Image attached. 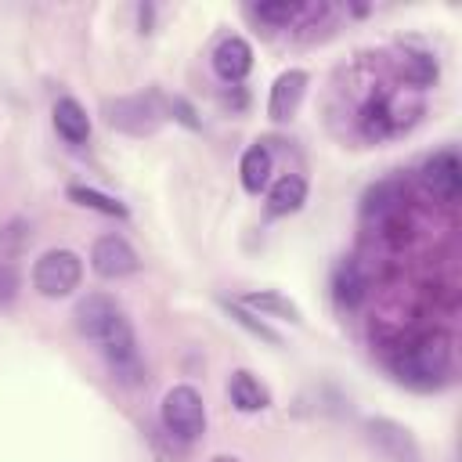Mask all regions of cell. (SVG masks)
Returning a JSON list of instances; mask_svg holds the SVG:
<instances>
[{"instance_id": "6da1fadb", "label": "cell", "mask_w": 462, "mask_h": 462, "mask_svg": "<svg viewBox=\"0 0 462 462\" xmlns=\"http://www.w3.org/2000/svg\"><path fill=\"white\" fill-rule=\"evenodd\" d=\"M448 368H451V343L440 332L411 339L393 357V372L411 386H433L448 375Z\"/></svg>"}, {"instance_id": "7a4b0ae2", "label": "cell", "mask_w": 462, "mask_h": 462, "mask_svg": "<svg viewBox=\"0 0 462 462\" xmlns=\"http://www.w3.org/2000/svg\"><path fill=\"white\" fill-rule=\"evenodd\" d=\"M159 422L173 440H195L206 433V404L195 386H170L159 404Z\"/></svg>"}, {"instance_id": "3957f363", "label": "cell", "mask_w": 462, "mask_h": 462, "mask_svg": "<svg viewBox=\"0 0 462 462\" xmlns=\"http://www.w3.org/2000/svg\"><path fill=\"white\" fill-rule=\"evenodd\" d=\"M83 278V260L72 249H47L36 263H32V289L47 300H61L69 296Z\"/></svg>"}, {"instance_id": "277c9868", "label": "cell", "mask_w": 462, "mask_h": 462, "mask_svg": "<svg viewBox=\"0 0 462 462\" xmlns=\"http://www.w3.org/2000/svg\"><path fill=\"white\" fill-rule=\"evenodd\" d=\"M76 328H79L87 339H94L97 346H105L108 339H116L119 332H126L130 321H126V314L119 310V303H116L112 296L90 292V296H83V300L76 303Z\"/></svg>"}, {"instance_id": "5b68a950", "label": "cell", "mask_w": 462, "mask_h": 462, "mask_svg": "<svg viewBox=\"0 0 462 462\" xmlns=\"http://www.w3.org/2000/svg\"><path fill=\"white\" fill-rule=\"evenodd\" d=\"M108 123L123 134L144 137L162 123V108L155 94H134V97H119L108 105Z\"/></svg>"}, {"instance_id": "8992f818", "label": "cell", "mask_w": 462, "mask_h": 462, "mask_svg": "<svg viewBox=\"0 0 462 462\" xmlns=\"http://www.w3.org/2000/svg\"><path fill=\"white\" fill-rule=\"evenodd\" d=\"M90 267L101 278H126L141 267V260H137L134 245L123 235H101L90 249Z\"/></svg>"}, {"instance_id": "52a82bcc", "label": "cell", "mask_w": 462, "mask_h": 462, "mask_svg": "<svg viewBox=\"0 0 462 462\" xmlns=\"http://www.w3.org/2000/svg\"><path fill=\"white\" fill-rule=\"evenodd\" d=\"M422 184L440 199V202H455L462 191V162L455 155V148H440L422 162Z\"/></svg>"}, {"instance_id": "ba28073f", "label": "cell", "mask_w": 462, "mask_h": 462, "mask_svg": "<svg viewBox=\"0 0 462 462\" xmlns=\"http://www.w3.org/2000/svg\"><path fill=\"white\" fill-rule=\"evenodd\" d=\"M101 350H105V361H108L116 383H123V386H141V383H144V357H141V350H137L134 328H126V332H119L116 339H108Z\"/></svg>"}, {"instance_id": "9c48e42d", "label": "cell", "mask_w": 462, "mask_h": 462, "mask_svg": "<svg viewBox=\"0 0 462 462\" xmlns=\"http://www.w3.org/2000/svg\"><path fill=\"white\" fill-rule=\"evenodd\" d=\"M307 83H310V79H307L303 69H285V72H278V79L271 83L267 116H271L274 123L292 119L296 108H300V101H303V94H307Z\"/></svg>"}, {"instance_id": "30bf717a", "label": "cell", "mask_w": 462, "mask_h": 462, "mask_svg": "<svg viewBox=\"0 0 462 462\" xmlns=\"http://www.w3.org/2000/svg\"><path fill=\"white\" fill-rule=\"evenodd\" d=\"M365 430L383 448V455H390L393 462H419V444L408 426H401L393 419H368Z\"/></svg>"}, {"instance_id": "8fae6325", "label": "cell", "mask_w": 462, "mask_h": 462, "mask_svg": "<svg viewBox=\"0 0 462 462\" xmlns=\"http://www.w3.org/2000/svg\"><path fill=\"white\" fill-rule=\"evenodd\" d=\"M213 72L231 87V83H242L253 69V47L242 40V36H224L217 47H213Z\"/></svg>"}, {"instance_id": "7c38bea8", "label": "cell", "mask_w": 462, "mask_h": 462, "mask_svg": "<svg viewBox=\"0 0 462 462\" xmlns=\"http://www.w3.org/2000/svg\"><path fill=\"white\" fill-rule=\"evenodd\" d=\"M332 296H336V303L346 307V310L361 307V300L368 296V278H365V271H361L357 260H343V263L336 267V274H332Z\"/></svg>"}, {"instance_id": "4fadbf2b", "label": "cell", "mask_w": 462, "mask_h": 462, "mask_svg": "<svg viewBox=\"0 0 462 462\" xmlns=\"http://www.w3.org/2000/svg\"><path fill=\"white\" fill-rule=\"evenodd\" d=\"M227 397H231V404H235L238 411H263V408H271L267 386H263L253 372H245V368L231 372V379H227Z\"/></svg>"}, {"instance_id": "5bb4252c", "label": "cell", "mask_w": 462, "mask_h": 462, "mask_svg": "<svg viewBox=\"0 0 462 462\" xmlns=\"http://www.w3.org/2000/svg\"><path fill=\"white\" fill-rule=\"evenodd\" d=\"M303 202H307V180H303L300 173H282V177L271 184V191H267V213H271V217H289V213H296Z\"/></svg>"}, {"instance_id": "9a60e30c", "label": "cell", "mask_w": 462, "mask_h": 462, "mask_svg": "<svg viewBox=\"0 0 462 462\" xmlns=\"http://www.w3.org/2000/svg\"><path fill=\"white\" fill-rule=\"evenodd\" d=\"M54 130L69 141V144H83L90 137V116L76 97H58L54 105Z\"/></svg>"}, {"instance_id": "2e32d148", "label": "cell", "mask_w": 462, "mask_h": 462, "mask_svg": "<svg viewBox=\"0 0 462 462\" xmlns=\"http://www.w3.org/2000/svg\"><path fill=\"white\" fill-rule=\"evenodd\" d=\"M271 166H274V159H271V152H267V144H249L245 152H242V162H238V177H242V188L249 191V195H260L263 188H267V180H271Z\"/></svg>"}, {"instance_id": "e0dca14e", "label": "cell", "mask_w": 462, "mask_h": 462, "mask_svg": "<svg viewBox=\"0 0 462 462\" xmlns=\"http://www.w3.org/2000/svg\"><path fill=\"white\" fill-rule=\"evenodd\" d=\"M404 184L401 180H379L375 188H368L365 191V202H361V213L368 217V220H386V217H393L397 209H401V202H404Z\"/></svg>"}, {"instance_id": "ac0fdd59", "label": "cell", "mask_w": 462, "mask_h": 462, "mask_svg": "<svg viewBox=\"0 0 462 462\" xmlns=\"http://www.w3.org/2000/svg\"><path fill=\"white\" fill-rule=\"evenodd\" d=\"M397 72L404 76V83H408L411 90H422V87H430V83L437 79V61H433L430 51H411V47H404V51L397 54Z\"/></svg>"}, {"instance_id": "d6986e66", "label": "cell", "mask_w": 462, "mask_h": 462, "mask_svg": "<svg viewBox=\"0 0 462 462\" xmlns=\"http://www.w3.org/2000/svg\"><path fill=\"white\" fill-rule=\"evenodd\" d=\"M238 307H253V310H260V314H274V318L292 321V325H300V321H303L300 307H296L289 296L274 292V289H263V292H245V296L238 300Z\"/></svg>"}, {"instance_id": "ffe728a7", "label": "cell", "mask_w": 462, "mask_h": 462, "mask_svg": "<svg viewBox=\"0 0 462 462\" xmlns=\"http://www.w3.org/2000/svg\"><path fill=\"white\" fill-rule=\"evenodd\" d=\"M69 199H72V202H79V206H87V209H97V213H105V217H126V206H123L119 199H112V195L97 191V188L69 184Z\"/></svg>"}, {"instance_id": "44dd1931", "label": "cell", "mask_w": 462, "mask_h": 462, "mask_svg": "<svg viewBox=\"0 0 462 462\" xmlns=\"http://www.w3.org/2000/svg\"><path fill=\"white\" fill-rule=\"evenodd\" d=\"M253 14L267 25H292L300 18H307V4H296V0H274V4H256Z\"/></svg>"}, {"instance_id": "7402d4cb", "label": "cell", "mask_w": 462, "mask_h": 462, "mask_svg": "<svg viewBox=\"0 0 462 462\" xmlns=\"http://www.w3.org/2000/svg\"><path fill=\"white\" fill-rule=\"evenodd\" d=\"M25 242H29V224H25V220H7V224L0 227V256H4V260L14 256V253H22Z\"/></svg>"}, {"instance_id": "603a6c76", "label": "cell", "mask_w": 462, "mask_h": 462, "mask_svg": "<svg viewBox=\"0 0 462 462\" xmlns=\"http://www.w3.org/2000/svg\"><path fill=\"white\" fill-rule=\"evenodd\" d=\"M18 289H22V274H18V267H14L11 260L0 256V307H11L14 296H18Z\"/></svg>"}, {"instance_id": "cb8c5ba5", "label": "cell", "mask_w": 462, "mask_h": 462, "mask_svg": "<svg viewBox=\"0 0 462 462\" xmlns=\"http://www.w3.org/2000/svg\"><path fill=\"white\" fill-rule=\"evenodd\" d=\"M224 307H227V314H231V318H235V321H238L242 328H249L253 336H260V339H267V343H278V332H271V328H267L263 321H256L253 314H245V310H242L238 303H227V300H224Z\"/></svg>"}, {"instance_id": "d4e9b609", "label": "cell", "mask_w": 462, "mask_h": 462, "mask_svg": "<svg viewBox=\"0 0 462 462\" xmlns=\"http://www.w3.org/2000/svg\"><path fill=\"white\" fill-rule=\"evenodd\" d=\"M166 108H170V116L180 123V126H188V130H199L202 123H199V116H195V108L184 101V97H170L166 101Z\"/></svg>"}, {"instance_id": "484cf974", "label": "cell", "mask_w": 462, "mask_h": 462, "mask_svg": "<svg viewBox=\"0 0 462 462\" xmlns=\"http://www.w3.org/2000/svg\"><path fill=\"white\" fill-rule=\"evenodd\" d=\"M224 105H231V108H245V90H242L238 83H231V90L224 94Z\"/></svg>"}, {"instance_id": "4316f807", "label": "cell", "mask_w": 462, "mask_h": 462, "mask_svg": "<svg viewBox=\"0 0 462 462\" xmlns=\"http://www.w3.org/2000/svg\"><path fill=\"white\" fill-rule=\"evenodd\" d=\"M209 462H238L235 455H217V458H209Z\"/></svg>"}]
</instances>
